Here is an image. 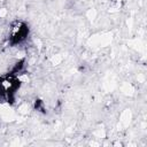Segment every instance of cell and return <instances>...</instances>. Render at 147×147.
Listing matches in <instances>:
<instances>
[{"mask_svg": "<svg viewBox=\"0 0 147 147\" xmlns=\"http://www.w3.org/2000/svg\"><path fill=\"white\" fill-rule=\"evenodd\" d=\"M20 86L21 80L16 74L9 72L0 76V99L6 102H11Z\"/></svg>", "mask_w": 147, "mask_h": 147, "instance_id": "obj_1", "label": "cell"}, {"mask_svg": "<svg viewBox=\"0 0 147 147\" xmlns=\"http://www.w3.org/2000/svg\"><path fill=\"white\" fill-rule=\"evenodd\" d=\"M29 36V26L25 22L17 20L11 22L8 29V41L11 46H17L24 42Z\"/></svg>", "mask_w": 147, "mask_h": 147, "instance_id": "obj_2", "label": "cell"}]
</instances>
